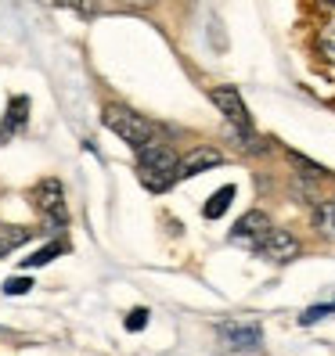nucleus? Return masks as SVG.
Returning a JSON list of instances; mask_svg holds the SVG:
<instances>
[{"mask_svg":"<svg viewBox=\"0 0 335 356\" xmlns=\"http://www.w3.org/2000/svg\"><path fill=\"white\" fill-rule=\"evenodd\" d=\"M177 162L180 159L173 155L170 144L152 140L144 148H137V177L148 191H166L170 184H177Z\"/></svg>","mask_w":335,"mask_h":356,"instance_id":"obj_1","label":"nucleus"},{"mask_svg":"<svg viewBox=\"0 0 335 356\" xmlns=\"http://www.w3.org/2000/svg\"><path fill=\"white\" fill-rule=\"evenodd\" d=\"M101 122H104V127H109L119 140H127L130 148H144V144L155 140V127H152V122L144 119L141 112L127 108V104H104Z\"/></svg>","mask_w":335,"mask_h":356,"instance_id":"obj_2","label":"nucleus"},{"mask_svg":"<svg viewBox=\"0 0 335 356\" xmlns=\"http://www.w3.org/2000/svg\"><path fill=\"white\" fill-rule=\"evenodd\" d=\"M33 205H36V213L47 220V230H54V227H61L69 220V213H65V187H61V180H54V177H44L36 187H33Z\"/></svg>","mask_w":335,"mask_h":356,"instance_id":"obj_3","label":"nucleus"},{"mask_svg":"<svg viewBox=\"0 0 335 356\" xmlns=\"http://www.w3.org/2000/svg\"><path fill=\"white\" fill-rule=\"evenodd\" d=\"M253 252L260 259H267V263H292V259L303 252V245H299L296 234H288V230H281V227H270L267 234L256 241Z\"/></svg>","mask_w":335,"mask_h":356,"instance_id":"obj_4","label":"nucleus"},{"mask_svg":"<svg viewBox=\"0 0 335 356\" xmlns=\"http://www.w3.org/2000/svg\"><path fill=\"white\" fill-rule=\"evenodd\" d=\"M217 334L224 339V346L235 349V353H256L263 346V327L253 324V321H224L217 327Z\"/></svg>","mask_w":335,"mask_h":356,"instance_id":"obj_5","label":"nucleus"},{"mask_svg":"<svg viewBox=\"0 0 335 356\" xmlns=\"http://www.w3.org/2000/svg\"><path fill=\"white\" fill-rule=\"evenodd\" d=\"M209 101L217 104V112L227 119V127H235V130H253V115H249L245 108V101L235 87H213L209 90Z\"/></svg>","mask_w":335,"mask_h":356,"instance_id":"obj_6","label":"nucleus"},{"mask_svg":"<svg viewBox=\"0 0 335 356\" xmlns=\"http://www.w3.org/2000/svg\"><path fill=\"white\" fill-rule=\"evenodd\" d=\"M270 230V220H267V213H260V209H249V213L231 227V241L235 245H249V248H256V241Z\"/></svg>","mask_w":335,"mask_h":356,"instance_id":"obj_7","label":"nucleus"},{"mask_svg":"<svg viewBox=\"0 0 335 356\" xmlns=\"http://www.w3.org/2000/svg\"><path fill=\"white\" fill-rule=\"evenodd\" d=\"M224 162V155L217 148H195V152H187L180 162H177V180H192L205 170H217V165Z\"/></svg>","mask_w":335,"mask_h":356,"instance_id":"obj_8","label":"nucleus"},{"mask_svg":"<svg viewBox=\"0 0 335 356\" xmlns=\"http://www.w3.org/2000/svg\"><path fill=\"white\" fill-rule=\"evenodd\" d=\"M26 122H29V97H26V94H15V97L8 101L4 119H0V144L11 140L15 134H22Z\"/></svg>","mask_w":335,"mask_h":356,"instance_id":"obj_9","label":"nucleus"},{"mask_svg":"<svg viewBox=\"0 0 335 356\" xmlns=\"http://www.w3.org/2000/svg\"><path fill=\"white\" fill-rule=\"evenodd\" d=\"M33 238V227H18V223H4L0 227V259H8L15 248H22Z\"/></svg>","mask_w":335,"mask_h":356,"instance_id":"obj_10","label":"nucleus"},{"mask_svg":"<svg viewBox=\"0 0 335 356\" xmlns=\"http://www.w3.org/2000/svg\"><path fill=\"white\" fill-rule=\"evenodd\" d=\"M231 202H235V184H224L220 191H213V198L202 205V216L205 220H220L227 209H231Z\"/></svg>","mask_w":335,"mask_h":356,"instance_id":"obj_11","label":"nucleus"},{"mask_svg":"<svg viewBox=\"0 0 335 356\" xmlns=\"http://www.w3.org/2000/svg\"><path fill=\"white\" fill-rule=\"evenodd\" d=\"M313 227H318V234L335 241V202H321L313 209Z\"/></svg>","mask_w":335,"mask_h":356,"instance_id":"obj_12","label":"nucleus"},{"mask_svg":"<svg viewBox=\"0 0 335 356\" xmlns=\"http://www.w3.org/2000/svg\"><path fill=\"white\" fill-rule=\"evenodd\" d=\"M61 252H65V245H61V241H51V245H44V248H36V252L33 256H26L22 259V266L29 270V266H47L54 256H61Z\"/></svg>","mask_w":335,"mask_h":356,"instance_id":"obj_13","label":"nucleus"},{"mask_svg":"<svg viewBox=\"0 0 335 356\" xmlns=\"http://www.w3.org/2000/svg\"><path fill=\"white\" fill-rule=\"evenodd\" d=\"M332 313H335V299H332V302H318V306H310V309H303V317H299V324H303V327H310V324H318V321L332 317Z\"/></svg>","mask_w":335,"mask_h":356,"instance_id":"obj_14","label":"nucleus"},{"mask_svg":"<svg viewBox=\"0 0 335 356\" xmlns=\"http://www.w3.org/2000/svg\"><path fill=\"white\" fill-rule=\"evenodd\" d=\"M318 47H321V54H325L328 61H335V22H328V26L321 29V36H318Z\"/></svg>","mask_w":335,"mask_h":356,"instance_id":"obj_15","label":"nucleus"},{"mask_svg":"<svg viewBox=\"0 0 335 356\" xmlns=\"http://www.w3.org/2000/svg\"><path fill=\"white\" fill-rule=\"evenodd\" d=\"M29 288H33V277L15 274V277H8V281H4V296H26Z\"/></svg>","mask_w":335,"mask_h":356,"instance_id":"obj_16","label":"nucleus"},{"mask_svg":"<svg viewBox=\"0 0 335 356\" xmlns=\"http://www.w3.org/2000/svg\"><path fill=\"white\" fill-rule=\"evenodd\" d=\"M144 324H148V309H144V306L130 309V317H127V331H141Z\"/></svg>","mask_w":335,"mask_h":356,"instance_id":"obj_17","label":"nucleus"},{"mask_svg":"<svg viewBox=\"0 0 335 356\" xmlns=\"http://www.w3.org/2000/svg\"><path fill=\"white\" fill-rule=\"evenodd\" d=\"M321 4H328V8H335V0H321Z\"/></svg>","mask_w":335,"mask_h":356,"instance_id":"obj_18","label":"nucleus"}]
</instances>
